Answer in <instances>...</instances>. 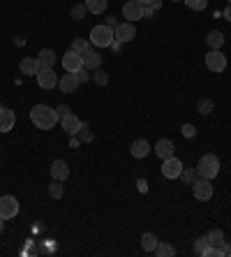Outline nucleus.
<instances>
[{
	"label": "nucleus",
	"mask_w": 231,
	"mask_h": 257,
	"mask_svg": "<svg viewBox=\"0 0 231 257\" xmlns=\"http://www.w3.org/2000/svg\"><path fill=\"white\" fill-rule=\"evenodd\" d=\"M183 162L178 160L176 156H171V158H166V160H162V176L164 179H178L180 176V172H183Z\"/></svg>",
	"instance_id": "6"
},
{
	"label": "nucleus",
	"mask_w": 231,
	"mask_h": 257,
	"mask_svg": "<svg viewBox=\"0 0 231 257\" xmlns=\"http://www.w3.org/2000/svg\"><path fill=\"white\" fill-rule=\"evenodd\" d=\"M217 248H219V257H222V255H231V245L226 243V241L222 245H217Z\"/></svg>",
	"instance_id": "38"
},
{
	"label": "nucleus",
	"mask_w": 231,
	"mask_h": 257,
	"mask_svg": "<svg viewBox=\"0 0 231 257\" xmlns=\"http://www.w3.org/2000/svg\"><path fill=\"white\" fill-rule=\"evenodd\" d=\"M113 42V28H109L107 24L104 26H95L90 30V44L95 49H104V47H111Z\"/></svg>",
	"instance_id": "3"
},
{
	"label": "nucleus",
	"mask_w": 231,
	"mask_h": 257,
	"mask_svg": "<svg viewBox=\"0 0 231 257\" xmlns=\"http://www.w3.org/2000/svg\"><path fill=\"white\" fill-rule=\"evenodd\" d=\"M14 123H17V116H14L12 109H5L3 107V111H0V132H10L14 127Z\"/></svg>",
	"instance_id": "18"
},
{
	"label": "nucleus",
	"mask_w": 231,
	"mask_h": 257,
	"mask_svg": "<svg viewBox=\"0 0 231 257\" xmlns=\"http://www.w3.org/2000/svg\"><path fill=\"white\" fill-rule=\"evenodd\" d=\"M136 3H141V5H150L153 0H136Z\"/></svg>",
	"instance_id": "45"
},
{
	"label": "nucleus",
	"mask_w": 231,
	"mask_h": 257,
	"mask_svg": "<svg viewBox=\"0 0 231 257\" xmlns=\"http://www.w3.org/2000/svg\"><path fill=\"white\" fill-rule=\"evenodd\" d=\"M77 88H79V81L72 72L60 77V93H77Z\"/></svg>",
	"instance_id": "19"
},
{
	"label": "nucleus",
	"mask_w": 231,
	"mask_h": 257,
	"mask_svg": "<svg viewBox=\"0 0 231 257\" xmlns=\"http://www.w3.org/2000/svg\"><path fill=\"white\" fill-rule=\"evenodd\" d=\"M51 176H54V181H67V176H70V167H67L65 160H54L51 162Z\"/></svg>",
	"instance_id": "13"
},
{
	"label": "nucleus",
	"mask_w": 231,
	"mask_h": 257,
	"mask_svg": "<svg viewBox=\"0 0 231 257\" xmlns=\"http://www.w3.org/2000/svg\"><path fill=\"white\" fill-rule=\"evenodd\" d=\"M3 227H5V220H3V218H0V232H3Z\"/></svg>",
	"instance_id": "46"
},
{
	"label": "nucleus",
	"mask_w": 231,
	"mask_h": 257,
	"mask_svg": "<svg viewBox=\"0 0 231 257\" xmlns=\"http://www.w3.org/2000/svg\"><path fill=\"white\" fill-rule=\"evenodd\" d=\"M111 49L116 51V54H118L120 49H123V42H118V40H113V42H111Z\"/></svg>",
	"instance_id": "41"
},
{
	"label": "nucleus",
	"mask_w": 231,
	"mask_h": 257,
	"mask_svg": "<svg viewBox=\"0 0 231 257\" xmlns=\"http://www.w3.org/2000/svg\"><path fill=\"white\" fill-rule=\"evenodd\" d=\"M86 12H88V7H86V3H79V5L72 7V19H77V21H81L83 17H86Z\"/></svg>",
	"instance_id": "33"
},
{
	"label": "nucleus",
	"mask_w": 231,
	"mask_h": 257,
	"mask_svg": "<svg viewBox=\"0 0 231 257\" xmlns=\"http://www.w3.org/2000/svg\"><path fill=\"white\" fill-rule=\"evenodd\" d=\"M37 84L44 90L56 88V86H58V74L54 72V67H40V72H37Z\"/></svg>",
	"instance_id": "7"
},
{
	"label": "nucleus",
	"mask_w": 231,
	"mask_h": 257,
	"mask_svg": "<svg viewBox=\"0 0 231 257\" xmlns=\"http://www.w3.org/2000/svg\"><path fill=\"white\" fill-rule=\"evenodd\" d=\"M63 67H65V72H72V74H74L77 70H81V67H83L81 54H77V51H72V49H70V51L63 56Z\"/></svg>",
	"instance_id": "11"
},
{
	"label": "nucleus",
	"mask_w": 231,
	"mask_h": 257,
	"mask_svg": "<svg viewBox=\"0 0 231 257\" xmlns=\"http://www.w3.org/2000/svg\"><path fill=\"white\" fill-rule=\"evenodd\" d=\"M81 58H83V67H86V70H90V72L97 70V67H102V56L97 54V49H93V47H90L88 51L81 56Z\"/></svg>",
	"instance_id": "12"
},
{
	"label": "nucleus",
	"mask_w": 231,
	"mask_h": 257,
	"mask_svg": "<svg viewBox=\"0 0 231 257\" xmlns=\"http://www.w3.org/2000/svg\"><path fill=\"white\" fill-rule=\"evenodd\" d=\"M107 26H109V28H116V26H118V21H116V17H109V19H107Z\"/></svg>",
	"instance_id": "42"
},
{
	"label": "nucleus",
	"mask_w": 231,
	"mask_h": 257,
	"mask_svg": "<svg viewBox=\"0 0 231 257\" xmlns=\"http://www.w3.org/2000/svg\"><path fill=\"white\" fill-rule=\"evenodd\" d=\"M136 188H139V192H146V190H148V181L139 179V181H136Z\"/></svg>",
	"instance_id": "40"
},
{
	"label": "nucleus",
	"mask_w": 231,
	"mask_h": 257,
	"mask_svg": "<svg viewBox=\"0 0 231 257\" xmlns=\"http://www.w3.org/2000/svg\"><path fill=\"white\" fill-rule=\"evenodd\" d=\"M224 17H226V21H231V5H226V10H224Z\"/></svg>",
	"instance_id": "44"
},
{
	"label": "nucleus",
	"mask_w": 231,
	"mask_h": 257,
	"mask_svg": "<svg viewBox=\"0 0 231 257\" xmlns=\"http://www.w3.org/2000/svg\"><path fill=\"white\" fill-rule=\"evenodd\" d=\"M150 7H153L155 12H157V10H160V7H162V0H153V3H150Z\"/></svg>",
	"instance_id": "43"
},
{
	"label": "nucleus",
	"mask_w": 231,
	"mask_h": 257,
	"mask_svg": "<svg viewBox=\"0 0 231 257\" xmlns=\"http://www.w3.org/2000/svg\"><path fill=\"white\" fill-rule=\"evenodd\" d=\"M183 3L190 7V10H194V12H203L208 7V0H183Z\"/></svg>",
	"instance_id": "30"
},
{
	"label": "nucleus",
	"mask_w": 231,
	"mask_h": 257,
	"mask_svg": "<svg viewBox=\"0 0 231 257\" xmlns=\"http://www.w3.org/2000/svg\"><path fill=\"white\" fill-rule=\"evenodd\" d=\"M56 111H58V116H60V118H63V116L72 114V107H70V104H60V107L56 109Z\"/></svg>",
	"instance_id": "37"
},
{
	"label": "nucleus",
	"mask_w": 231,
	"mask_h": 257,
	"mask_svg": "<svg viewBox=\"0 0 231 257\" xmlns=\"http://www.w3.org/2000/svg\"><path fill=\"white\" fill-rule=\"evenodd\" d=\"M155 17V10L150 5H143V19H153Z\"/></svg>",
	"instance_id": "39"
},
{
	"label": "nucleus",
	"mask_w": 231,
	"mask_h": 257,
	"mask_svg": "<svg viewBox=\"0 0 231 257\" xmlns=\"http://www.w3.org/2000/svg\"><path fill=\"white\" fill-rule=\"evenodd\" d=\"M155 255H157V257H173V255H176V248H173L171 243H157Z\"/></svg>",
	"instance_id": "26"
},
{
	"label": "nucleus",
	"mask_w": 231,
	"mask_h": 257,
	"mask_svg": "<svg viewBox=\"0 0 231 257\" xmlns=\"http://www.w3.org/2000/svg\"><path fill=\"white\" fill-rule=\"evenodd\" d=\"M150 149H153V146H150L146 139H134V142H132V146H130V153L134 158H139V160H141V158H146L150 153Z\"/></svg>",
	"instance_id": "17"
},
{
	"label": "nucleus",
	"mask_w": 231,
	"mask_h": 257,
	"mask_svg": "<svg viewBox=\"0 0 231 257\" xmlns=\"http://www.w3.org/2000/svg\"><path fill=\"white\" fill-rule=\"evenodd\" d=\"M192 192H194V199H199V202H208V199L213 197V186H210V181L208 179H199L192 183Z\"/></svg>",
	"instance_id": "8"
},
{
	"label": "nucleus",
	"mask_w": 231,
	"mask_h": 257,
	"mask_svg": "<svg viewBox=\"0 0 231 257\" xmlns=\"http://www.w3.org/2000/svg\"><path fill=\"white\" fill-rule=\"evenodd\" d=\"M206 239H208V245L217 248V245L224 243V234H222V229H210V232L206 234Z\"/></svg>",
	"instance_id": "24"
},
{
	"label": "nucleus",
	"mask_w": 231,
	"mask_h": 257,
	"mask_svg": "<svg viewBox=\"0 0 231 257\" xmlns=\"http://www.w3.org/2000/svg\"><path fill=\"white\" fill-rule=\"evenodd\" d=\"M206 44L208 49H222V44H224V35L219 33V30H210L206 35Z\"/></svg>",
	"instance_id": "21"
},
{
	"label": "nucleus",
	"mask_w": 231,
	"mask_h": 257,
	"mask_svg": "<svg viewBox=\"0 0 231 257\" xmlns=\"http://www.w3.org/2000/svg\"><path fill=\"white\" fill-rule=\"evenodd\" d=\"M226 3H229V5H231V0H226Z\"/></svg>",
	"instance_id": "49"
},
{
	"label": "nucleus",
	"mask_w": 231,
	"mask_h": 257,
	"mask_svg": "<svg viewBox=\"0 0 231 257\" xmlns=\"http://www.w3.org/2000/svg\"><path fill=\"white\" fill-rule=\"evenodd\" d=\"M173 151H176V146H173L171 139H160V142L155 144V156L162 158V160L171 158V156H173Z\"/></svg>",
	"instance_id": "14"
},
{
	"label": "nucleus",
	"mask_w": 231,
	"mask_h": 257,
	"mask_svg": "<svg viewBox=\"0 0 231 257\" xmlns=\"http://www.w3.org/2000/svg\"><path fill=\"white\" fill-rule=\"evenodd\" d=\"M60 125H63V130H65L67 135H79L81 120H79V116L67 114V116H63V118H60Z\"/></svg>",
	"instance_id": "16"
},
{
	"label": "nucleus",
	"mask_w": 231,
	"mask_h": 257,
	"mask_svg": "<svg viewBox=\"0 0 231 257\" xmlns=\"http://www.w3.org/2000/svg\"><path fill=\"white\" fill-rule=\"evenodd\" d=\"M0 111H3V104H0Z\"/></svg>",
	"instance_id": "48"
},
{
	"label": "nucleus",
	"mask_w": 231,
	"mask_h": 257,
	"mask_svg": "<svg viewBox=\"0 0 231 257\" xmlns=\"http://www.w3.org/2000/svg\"><path fill=\"white\" fill-rule=\"evenodd\" d=\"M37 60H40L42 67H54L56 60H58V56H56L54 49H42L40 54H37Z\"/></svg>",
	"instance_id": "20"
},
{
	"label": "nucleus",
	"mask_w": 231,
	"mask_h": 257,
	"mask_svg": "<svg viewBox=\"0 0 231 257\" xmlns=\"http://www.w3.org/2000/svg\"><path fill=\"white\" fill-rule=\"evenodd\" d=\"M134 37H136V28H134V24H130V21L118 24L113 28V40H118V42H123V44L132 42Z\"/></svg>",
	"instance_id": "9"
},
{
	"label": "nucleus",
	"mask_w": 231,
	"mask_h": 257,
	"mask_svg": "<svg viewBox=\"0 0 231 257\" xmlns=\"http://www.w3.org/2000/svg\"><path fill=\"white\" fill-rule=\"evenodd\" d=\"M206 67L210 72H215V74H219V72L226 70V56L219 51V49H210L206 54Z\"/></svg>",
	"instance_id": "4"
},
{
	"label": "nucleus",
	"mask_w": 231,
	"mask_h": 257,
	"mask_svg": "<svg viewBox=\"0 0 231 257\" xmlns=\"http://www.w3.org/2000/svg\"><path fill=\"white\" fill-rule=\"evenodd\" d=\"M74 77H77V81L79 84H86L90 79V70H86V67H81V70H77L74 72Z\"/></svg>",
	"instance_id": "34"
},
{
	"label": "nucleus",
	"mask_w": 231,
	"mask_h": 257,
	"mask_svg": "<svg viewBox=\"0 0 231 257\" xmlns=\"http://www.w3.org/2000/svg\"><path fill=\"white\" fill-rule=\"evenodd\" d=\"M17 213H19L17 197L3 195V197H0V218H3V220H12V218H17Z\"/></svg>",
	"instance_id": "5"
},
{
	"label": "nucleus",
	"mask_w": 231,
	"mask_h": 257,
	"mask_svg": "<svg viewBox=\"0 0 231 257\" xmlns=\"http://www.w3.org/2000/svg\"><path fill=\"white\" fill-rule=\"evenodd\" d=\"M86 7L90 14H102L107 10V0H86Z\"/></svg>",
	"instance_id": "25"
},
{
	"label": "nucleus",
	"mask_w": 231,
	"mask_h": 257,
	"mask_svg": "<svg viewBox=\"0 0 231 257\" xmlns=\"http://www.w3.org/2000/svg\"><path fill=\"white\" fill-rule=\"evenodd\" d=\"M58 118H60L58 111L51 109L49 104H35V107L30 109V120H33V125L40 127V130H54Z\"/></svg>",
	"instance_id": "1"
},
{
	"label": "nucleus",
	"mask_w": 231,
	"mask_h": 257,
	"mask_svg": "<svg viewBox=\"0 0 231 257\" xmlns=\"http://www.w3.org/2000/svg\"><path fill=\"white\" fill-rule=\"evenodd\" d=\"M157 243H160V241H157V236H155V234H150V232H146V234L141 236V248H143L146 252H155Z\"/></svg>",
	"instance_id": "22"
},
{
	"label": "nucleus",
	"mask_w": 231,
	"mask_h": 257,
	"mask_svg": "<svg viewBox=\"0 0 231 257\" xmlns=\"http://www.w3.org/2000/svg\"><path fill=\"white\" fill-rule=\"evenodd\" d=\"M90 49V42L88 40H83V37H77V40H74V42H72V51H77V54H86V51H88Z\"/></svg>",
	"instance_id": "28"
},
{
	"label": "nucleus",
	"mask_w": 231,
	"mask_h": 257,
	"mask_svg": "<svg viewBox=\"0 0 231 257\" xmlns=\"http://www.w3.org/2000/svg\"><path fill=\"white\" fill-rule=\"evenodd\" d=\"M63 186H60V181H54V183H51V186H49V197L51 199H60L63 197Z\"/></svg>",
	"instance_id": "31"
},
{
	"label": "nucleus",
	"mask_w": 231,
	"mask_h": 257,
	"mask_svg": "<svg viewBox=\"0 0 231 257\" xmlns=\"http://www.w3.org/2000/svg\"><path fill=\"white\" fill-rule=\"evenodd\" d=\"M123 17L127 19L130 24H134V21L143 19V5H141V3H136V0L125 3V5H123Z\"/></svg>",
	"instance_id": "10"
},
{
	"label": "nucleus",
	"mask_w": 231,
	"mask_h": 257,
	"mask_svg": "<svg viewBox=\"0 0 231 257\" xmlns=\"http://www.w3.org/2000/svg\"><path fill=\"white\" fill-rule=\"evenodd\" d=\"M79 135H81L83 142H90V139H93V135H90V130H88V125H86V123H81V127H79Z\"/></svg>",
	"instance_id": "36"
},
{
	"label": "nucleus",
	"mask_w": 231,
	"mask_h": 257,
	"mask_svg": "<svg viewBox=\"0 0 231 257\" xmlns=\"http://www.w3.org/2000/svg\"><path fill=\"white\" fill-rule=\"evenodd\" d=\"M180 130H183V137H187V139L194 137V135H196V127L192 125V123H185V125L180 127Z\"/></svg>",
	"instance_id": "35"
},
{
	"label": "nucleus",
	"mask_w": 231,
	"mask_h": 257,
	"mask_svg": "<svg viewBox=\"0 0 231 257\" xmlns=\"http://www.w3.org/2000/svg\"><path fill=\"white\" fill-rule=\"evenodd\" d=\"M208 248V239H206V234L203 236H199V239L194 241V255H203Z\"/></svg>",
	"instance_id": "32"
},
{
	"label": "nucleus",
	"mask_w": 231,
	"mask_h": 257,
	"mask_svg": "<svg viewBox=\"0 0 231 257\" xmlns=\"http://www.w3.org/2000/svg\"><path fill=\"white\" fill-rule=\"evenodd\" d=\"M171 3H180V0H171Z\"/></svg>",
	"instance_id": "47"
},
{
	"label": "nucleus",
	"mask_w": 231,
	"mask_h": 257,
	"mask_svg": "<svg viewBox=\"0 0 231 257\" xmlns=\"http://www.w3.org/2000/svg\"><path fill=\"white\" fill-rule=\"evenodd\" d=\"M196 174H199L201 179L213 181L215 176L219 174V160H217V156H213V153H206V156L199 158V162H196Z\"/></svg>",
	"instance_id": "2"
},
{
	"label": "nucleus",
	"mask_w": 231,
	"mask_h": 257,
	"mask_svg": "<svg viewBox=\"0 0 231 257\" xmlns=\"http://www.w3.org/2000/svg\"><path fill=\"white\" fill-rule=\"evenodd\" d=\"M40 60L37 58H24L19 63V70L24 72V77H37V72H40Z\"/></svg>",
	"instance_id": "15"
},
{
	"label": "nucleus",
	"mask_w": 231,
	"mask_h": 257,
	"mask_svg": "<svg viewBox=\"0 0 231 257\" xmlns=\"http://www.w3.org/2000/svg\"><path fill=\"white\" fill-rule=\"evenodd\" d=\"M178 179L183 181L185 186H192V183H194L196 179H199V174H196V167H183V172H180V176H178Z\"/></svg>",
	"instance_id": "23"
},
{
	"label": "nucleus",
	"mask_w": 231,
	"mask_h": 257,
	"mask_svg": "<svg viewBox=\"0 0 231 257\" xmlns=\"http://www.w3.org/2000/svg\"><path fill=\"white\" fill-rule=\"evenodd\" d=\"M93 81H95L97 86H107L109 84V74L102 67H97V70H93Z\"/></svg>",
	"instance_id": "29"
},
{
	"label": "nucleus",
	"mask_w": 231,
	"mask_h": 257,
	"mask_svg": "<svg viewBox=\"0 0 231 257\" xmlns=\"http://www.w3.org/2000/svg\"><path fill=\"white\" fill-rule=\"evenodd\" d=\"M215 109V104H213V100H208V97H203V100H199V104H196V111L201 116H208L210 111Z\"/></svg>",
	"instance_id": "27"
}]
</instances>
